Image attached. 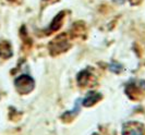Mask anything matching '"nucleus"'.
Returning <instances> with one entry per match:
<instances>
[{"label":"nucleus","instance_id":"nucleus-1","mask_svg":"<svg viewBox=\"0 0 145 135\" xmlns=\"http://www.w3.org/2000/svg\"><path fill=\"white\" fill-rule=\"evenodd\" d=\"M15 87L21 94H27L34 88V81L29 75H21L14 81Z\"/></svg>","mask_w":145,"mask_h":135},{"label":"nucleus","instance_id":"nucleus-2","mask_svg":"<svg viewBox=\"0 0 145 135\" xmlns=\"http://www.w3.org/2000/svg\"><path fill=\"white\" fill-rule=\"evenodd\" d=\"M49 48L52 53H61L69 48V42L67 39L65 34H61L56 37L49 45Z\"/></svg>","mask_w":145,"mask_h":135},{"label":"nucleus","instance_id":"nucleus-3","mask_svg":"<svg viewBox=\"0 0 145 135\" xmlns=\"http://www.w3.org/2000/svg\"><path fill=\"white\" fill-rule=\"evenodd\" d=\"M122 135H145L144 125L135 121L124 123L122 127Z\"/></svg>","mask_w":145,"mask_h":135},{"label":"nucleus","instance_id":"nucleus-4","mask_svg":"<svg viewBox=\"0 0 145 135\" xmlns=\"http://www.w3.org/2000/svg\"><path fill=\"white\" fill-rule=\"evenodd\" d=\"M78 83L81 86H89L94 84V75L87 70L82 71L78 75Z\"/></svg>","mask_w":145,"mask_h":135},{"label":"nucleus","instance_id":"nucleus-5","mask_svg":"<svg viewBox=\"0 0 145 135\" xmlns=\"http://www.w3.org/2000/svg\"><path fill=\"white\" fill-rule=\"evenodd\" d=\"M101 99H102V95L101 94H98L96 92H91L84 97V99L82 100V104H83V106L85 107H91L93 106L94 104H96L97 101H99Z\"/></svg>","mask_w":145,"mask_h":135},{"label":"nucleus","instance_id":"nucleus-6","mask_svg":"<svg viewBox=\"0 0 145 135\" xmlns=\"http://www.w3.org/2000/svg\"><path fill=\"white\" fill-rule=\"evenodd\" d=\"M115 2H117V3H123L124 0H114Z\"/></svg>","mask_w":145,"mask_h":135},{"label":"nucleus","instance_id":"nucleus-7","mask_svg":"<svg viewBox=\"0 0 145 135\" xmlns=\"http://www.w3.org/2000/svg\"><path fill=\"white\" fill-rule=\"evenodd\" d=\"M93 135H98V134H93Z\"/></svg>","mask_w":145,"mask_h":135}]
</instances>
